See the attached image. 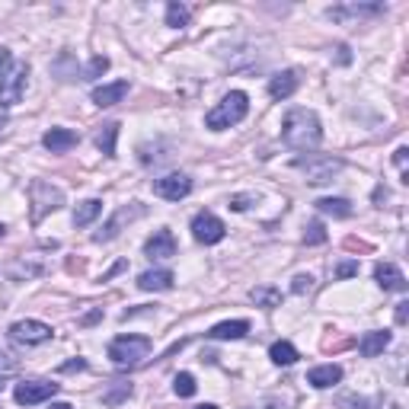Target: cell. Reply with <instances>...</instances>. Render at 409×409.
<instances>
[{
	"label": "cell",
	"mask_w": 409,
	"mask_h": 409,
	"mask_svg": "<svg viewBox=\"0 0 409 409\" xmlns=\"http://www.w3.org/2000/svg\"><path fill=\"white\" fill-rule=\"evenodd\" d=\"M55 393H58V383H51V381H23L13 390V400H16L19 406H36V403L51 400Z\"/></svg>",
	"instance_id": "8992f818"
},
{
	"label": "cell",
	"mask_w": 409,
	"mask_h": 409,
	"mask_svg": "<svg viewBox=\"0 0 409 409\" xmlns=\"http://www.w3.org/2000/svg\"><path fill=\"white\" fill-rule=\"evenodd\" d=\"M390 345V332L387 329H371L361 336V342H358V351H361L364 358H377L383 349Z\"/></svg>",
	"instance_id": "9a60e30c"
},
{
	"label": "cell",
	"mask_w": 409,
	"mask_h": 409,
	"mask_svg": "<svg viewBox=\"0 0 409 409\" xmlns=\"http://www.w3.org/2000/svg\"><path fill=\"white\" fill-rule=\"evenodd\" d=\"M195 409H217V406H211V403H204V406H195Z\"/></svg>",
	"instance_id": "60d3db41"
},
{
	"label": "cell",
	"mask_w": 409,
	"mask_h": 409,
	"mask_svg": "<svg viewBox=\"0 0 409 409\" xmlns=\"http://www.w3.org/2000/svg\"><path fill=\"white\" fill-rule=\"evenodd\" d=\"M10 339L19 345H42L51 339V326L38 323V320H19L10 326Z\"/></svg>",
	"instance_id": "52a82bcc"
},
{
	"label": "cell",
	"mask_w": 409,
	"mask_h": 409,
	"mask_svg": "<svg viewBox=\"0 0 409 409\" xmlns=\"http://www.w3.org/2000/svg\"><path fill=\"white\" fill-rule=\"evenodd\" d=\"M99 214H102V202H99V198H87V202L77 204L74 224H77V227H87V224H93Z\"/></svg>",
	"instance_id": "ffe728a7"
},
{
	"label": "cell",
	"mask_w": 409,
	"mask_h": 409,
	"mask_svg": "<svg viewBox=\"0 0 409 409\" xmlns=\"http://www.w3.org/2000/svg\"><path fill=\"white\" fill-rule=\"evenodd\" d=\"M249 332V323L246 320H224V323L211 326L208 336L211 339H243Z\"/></svg>",
	"instance_id": "d6986e66"
},
{
	"label": "cell",
	"mask_w": 409,
	"mask_h": 409,
	"mask_svg": "<svg viewBox=\"0 0 409 409\" xmlns=\"http://www.w3.org/2000/svg\"><path fill=\"white\" fill-rule=\"evenodd\" d=\"M115 141H119V121H106L96 134V147L102 151V157H115Z\"/></svg>",
	"instance_id": "44dd1931"
},
{
	"label": "cell",
	"mask_w": 409,
	"mask_h": 409,
	"mask_svg": "<svg viewBox=\"0 0 409 409\" xmlns=\"http://www.w3.org/2000/svg\"><path fill=\"white\" fill-rule=\"evenodd\" d=\"M300 166L307 170V179H310L313 185L329 182V179L342 170V163H339V160H320V163H300Z\"/></svg>",
	"instance_id": "e0dca14e"
},
{
	"label": "cell",
	"mask_w": 409,
	"mask_h": 409,
	"mask_svg": "<svg viewBox=\"0 0 409 409\" xmlns=\"http://www.w3.org/2000/svg\"><path fill=\"white\" fill-rule=\"evenodd\" d=\"M26 83H29V67L26 64H13L4 77H0V109H10L23 99Z\"/></svg>",
	"instance_id": "277c9868"
},
{
	"label": "cell",
	"mask_w": 409,
	"mask_h": 409,
	"mask_svg": "<svg viewBox=\"0 0 409 409\" xmlns=\"http://www.w3.org/2000/svg\"><path fill=\"white\" fill-rule=\"evenodd\" d=\"M151 339L147 336H119L112 345H109V361L115 368H134L141 364L147 355H151Z\"/></svg>",
	"instance_id": "3957f363"
},
{
	"label": "cell",
	"mask_w": 409,
	"mask_h": 409,
	"mask_svg": "<svg viewBox=\"0 0 409 409\" xmlns=\"http://www.w3.org/2000/svg\"><path fill=\"white\" fill-rule=\"evenodd\" d=\"M141 211H144V208H141V204H134V208H131V211H128V208H121V211H119V214H115V217H112V221H109V224H106V227H102V230H99V234H96V243H106V240H112V236H115V234H119V227H121V224H125V221H134V217H138V214H141Z\"/></svg>",
	"instance_id": "ac0fdd59"
},
{
	"label": "cell",
	"mask_w": 409,
	"mask_h": 409,
	"mask_svg": "<svg viewBox=\"0 0 409 409\" xmlns=\"http://www.w3.org/2000/svg\"><path fill=\"white\" fill-rule=\"evenodd\" d=\"M253 202H256L253 195H234V198H230V208H234V211H246Z\"/></svg>",
	"instance_id": "d6a6232c"
},
{
	"label": "cell",
	"mask_w": 409,
	"mask_h": 409,
	"mask_svg": "<svg viewBox=\"0 0 409 409\" xmlns=\"http://www.w3.org/2000/svg\"><path fill=\"white\" fill-rule=\"evenodd\" d=\"M6 61H10V51H6V48H0V67H4Z\"/></svg>",
	"instance_id": "f35d334b"
},
{
	"label": "cell",
	"mask_w": 409,
	"mask_h": 409,
	"mask_svg": "<svg viewBox=\"0 0 409 409\" xmlns=\"http://www.w3.org/2000/svg\"><path fill=\"white\" fill-rule=\"evenodd\" d=\"M153 192H157L160 198H166V202H179V198H185L192 192V179L185 176V173H170V176L153 182Z\"/></svg>",
	"instance_id": "ba28073f"
},
{
	"label": "cell",
	"mask_w": 409,
	"mask_h": 409,
	"mask_svg": "<svg viewBox=\"0 0 409 409\" xmlns=\"http://www.w3.org/2000/svg\"><path fill=\"white\" fill-rule=\"evenodd\" d=\"M77 141H80V134L70 131V128H51V131H45L42 144L48 147L51 153H64V151H70Z\"/></svg>",
	"instance_id": "8fae6325"
},
{
	"label": "cell",
	"mask_w": 409,
	"mask_h": 409,
	"mask_svg": "<svg viewBox=\"0 0 409 409\" xmlns=\"http://www.w3.org/2000/svg\"><path fill=\"white\" fill-rule=\"evenodd\" d=\"M141 291H170L173 288V272L170 268H151V272L138 275Z\"/></svg>",
	"instance_id": "5bb4252c"
},
{
	"label": "cell",
	"mask_w": 409,
	"mask_h": 409,
	"mask_svg": "<svg viewBox=\"0 0 409 409\" xmlns=\"http://www.w3.org/2000/svg\"><path fill=\"white\" fill-rule=\"evenodd\" d=\"M339 381H342V368L339 364H320V368H310V374H307V383H313L317 390H326Z\"/></svg>",
	"instance_id": "2e32d148"
},
{
	"label": "cell",
	"mask_w": 409,
	"mask_h": 409,
	"mask_svg": "<svg viewBox=\"0 0 409 409\" xmlns=\"http://www.w3.org/2000/svg\"><path fill=\"white\" fill-rule=\"evenodd\" d=\"M246 112H249L246 93L234 89V93H227L208 115H204V125H208L211 131H224V128H230V125H236V121L246 119Z\"/></svg>",
	"instance_id": "7a4b0ae2"
},
{
	"label": "cell",
	"mask_w": 409,
	"mask_h": 409,
	"mask_svg": "<svg viewBox=\"0 0 409 409\" xmlns=\"http://www.w3.org/2000/svg\"><path fill=\"white\" fill-rule=\"evenodd\" d=\"M83 368H87V361H83V358H74V361L61 364V374H74V371H83Z\"/></svg>",
	"instance_id": "d590c367"
},
{
	"label": "cell",
	"mask_w": 409,
	"mask_h": 409,
	"mask_svg": "<svg viewBox=\"0 0 409 409\" xmlns=\"http://www.w3.org/2000/svg\"><path fill=\"white\" fill-rule=\"evenodd\" d=\"M304 243L307 246H317V243H326V227L320 221H310L304 227Z\"/></svg>",
	"instance_id": "83f0119b"
},
{
	"label": "cell",
	"mask_w": 409,
	"mask_h": 409,
	"mask_svg": "<svg viewBox=\"0 0 409 409\" xmlns=\"http://www.w3.org/2000/svg\"><path fill=\"white\" fill-rule=\"evenodd\" d=\"M51 409H74L70 403H51Z\"/></svg>",
	"instance_id": "ab89813d"
},
{
	"label": "cell",
	"mask_w": 409,
	"mask_h": 409,
	"mask_svg": "<svg viewBox=\"0 0 409 409\" xmlns=\"http://www.w3.org/2000/svg\"><path fill=\"white\" fill-rule=\"evenodd\" d=\"M317 211L323 214H332V217H349L351 214V204L345 198H320L317 202Z\"/></svg>",
	"instance_id": "603a6c76"
},
{
	"label": "cell",
	"mask_w": 409,
	"mask_h": 409,
	"mask_svg": "<svg viewBox=\"0 0 409 409\" xmlns=\"http://www.w3.org/2000/svg\"><path fill=\"white\" fill-rule=\"evenodd\" d=\"M13 371H16V361H13V355L0 351V374H13Z\"/></svg>",
	"instance_id": "836d02e7"
},
{
	"label": "cell",
	"mask_w": 409,
	"mask_h": 409,
	"mask_svg": "<svg viewBox=\"0 0 409 409\" xmlns=\"http://www.w3.org/2000/svg\"><path fill=\"white\" fill-rule=\"evenodd\" d=\"M185 23H189V10H185L182 4H176V0H173V4L166 6V26L179 29V26H185Z\"/></svg>",
	"instance_id": "4316f807"
},
{
	"label": "cell",
	"mask_w": 409,
	"mask_h": 409,
	"mask_svg": "<svg viewBox=\"0 0 409 409\" xmlns=\"http://www.w3.org/2000/svg\"><path fill=\"white\" fill-rule=\"evenodd\" d=\"M374 16V13H383L381 4H368V6H342V10H329L332 19H342V16Z\"/></svg>",
	"instance_id": "484cf974"
},
{
	"label": "cell",
	"mask_w": 409,
	"mask_h": 409,
	"mask_svg": "<svg viewBox=\"0 0 409 409\" xmlns=\"http://www.w3.org/2000/svg\"><path fill=\"white\" fill-rule=\"evenodd\" d=\"M281 138L294 151H313L320 144V138H323L317 112H310V109H291L285 115V121H281Z\"/></svg>",
	"instance_id": "6da1fadb"
},
{
	"label": "cell",
	"mask_w": 409,
	"mask_h": 409,
	"mask_svg": "<svg viewBox=\"0 0 409 409\" xmlns=\"http://www.w3.org/2000/svg\"><path fill=\"white\" fill-rule=\"evenodd\" d=\"M128 396H131V383H128V381H112V387L102 393V403H106V406H119V403H125Z\"/></svg>",
	"instance_id": "cb8c5ba5"
},
{
	"label": "cell",
	"mask_w": 409,
	"mask_h": 409,
	"mask_svg": "<svg viewBox=\"0 0 409 409\" xmlns=\"http://www.w3.org/2000/svg\"><path fill=\"white\" fill-rule=\"evenodd\" d=\"M125 93H128V80L102 83V87H96V89H93V102H96L99 109H106V106H115V102L125 99Z\"/></svg>",
	"instance_id": "7c38bea8"
},
{
	"label": "cell",
	"mask_w": 409,
	"mask_h": 409,
	"mask_svg": "<svg viewBox=\"0 0 409 409\" xmlns=\"http://www.w3.org/2000/svg\"><path fill=\"white\" fill-rule=\"evenodd\" d=\"M406 153H409L406 147H396V153H393V163L403 170V179H406Z\"/></svg>",
	"instance_id": "8d00e7d4"
},
{
	"label": "cell",
	"mask_w": 409,
	"mask_h": 409,
	"mask_svg": "<svg viewBox=\"0 0 409 409\" xmlns=\"http://www.w3.org/2000/svg\"><path fill=\"white\" fill-rule=\"evenodd\" d=\"M345 246H349V249H368V243H361V240H355V236H349V240H345Z\"/></svg>",
	"instance_id": "74e56055"
},
{
	"label": "cell",
	"mask_w": 409,
	"mask_h": 409,
	"mask_svg": "<svg viewBox=\"0 0 409 409\" xmlns=\"http://www.w3.org/2000/svg\"><path fill=\"white\" fill-rule=\"evenodd\" d=\"M109 70V58H102V55H96L93 61H89V67H87V80H96L99 74H106Z\"/></svg>",
	"instance_id": "f546056e"
},
{
	"label": "cell",
	"mask_w": 409,
	"mask_h": 409,
	"mask_svg": "<svg viewBox=\"0 0 409 409\" xmlns=\"http://www.w3.org/2000/svg\"><path fill=\"white\" fill-rule=\"evenodd\" d=\"M351 275H358V262H339V268H336V278H351Z\"/></svg>",
	"instance_id": "1f68e13d"
},
{
	"label": "cell",
	"mask_w": 409,
	"mask_h": 409,
	"mask_svg": "<svg viewBox=\"0 0 409 409\" xmlns=\"http://www.w3.org/2000/svg\"><path fill=\"white\" fill-rule=\"evenodd\" d=\"M291 291H294V294H307V291H313V278H310V275H294Z\"/></svg>",
	"instance_id": "4dcf8cb0"
},
{
	"label": "cell",
	"mask_w": 409,
	"mask_h": 409,
	"mask_svg": "<svg viewBox=\"0 0 409 409\" xmlns=\"http://www.w3.org/2000/svg\"><path fill=\"white\" fill-rule=\"evenodd\" d=\"M268 358H272L275 364H294L298 361V349H294L291 342H288V339H278V342L272 345V349H268Z\"/></svg>",
	"instance_id": "7402d4cb"
},
{
	"label": "cell",
	"mask_w": 409,
	"mask_h": 409,
	"mask_svg": "<svg viewBox=\"0 0 409 409\" xmlns=\"http://www.w3.org/2000/svg\"><path fill=\"white\" fill-rule=\"evenodd\" d=\"M6 234V227H4V224H0V236H4Z\"/></svg>",
	"instance_id": "b9f144b4"
},
{
	"label": "cell",
	"mask_w": 409,
	"mask_h": 409,
	"mask_svg": "<svg viewBox=\"0 0 409 409\" xmlns=\"http://www.w3.org/2000/svg\"><path fill=\"white\" fill-rule=\"evenodd\" d=\"M173 390H176V396H192V393H195V377H192L189 371L176 374V381H173Z\"/></svg>",
	"instance_id": "f1b7e54d"
},
{
	"label": "cell",
	"mask_w": 409,
	"mask_h": 409,
	"mask_svg": "<svg viewBox=\"0 0 409 409\" xmlns=\"http://www.w3.org/2000/svg\"><path fill=\"white\" fill-rule=\"evenodd\" d=\"M298 83H300L298 70H281V74H275L272 80H268V96H272V99H288V96L298 89Z\"/></svg>",
	"instance_id": "4fadbf2b"
},
{
	"label": "cell",
	"mask_w": 409,
	"mask_h": 409,
	"mask_svg": "<svg viewBox=\"0 0 409 409\" xmlns=\"http://www.w3.org/2000/svg\"><path fill=\"white\" fill-rule=\"evenodd\" d=\"M144 253L151 256V259H170V256H176V236L166 227L153 230V236L144 243Z\"/></svg>",
	"instance_id": "9c48e42d"
},
{
	"label": "cell",
	"mask_w": 409,
	"mask_h": 409,
	"mask_svg": "<svg viewBox=\"0 0 409 409\" xmlns=\"http://www.w3.org/2000/svg\"><path fill=\"white\" fill-rule=\"evenodd\" d=\"M224 234H227L224 221H221V217H214L211 211H198V214L192 217V236H195L198 243H204V246H211V243H221Z\"/></svg>",
	"instance_id": "5b68a950"
},
{
	"label": "cell",
	"mask_w": 409,
	"mask_h": 409,
	"mask_svg": "<svg viewBox=\"0 0 409 409\" xmlns=\"http://www.w3.org/2000/svg\"><path fill=\"white\" fill-rule=\"evenodd\" d=\"M249 298H253L256 307H278L281 304V291H278V288H253V291H249Z\"/></svg>",
	"instance_id": "d4e9b609"
},
{
	"label": "cell",
	"mask_w": 409,
	"mask_h": 409,
	"mask_svg": "<svg viewBox=\"0 0 409 409\" xmlns=\"http://www.w3.org/2000/svg\"><path fill=\"white\" fill-rule=\"evenodd\" d=\"M406 320H409V300H400L396 304V323L406 326Z\"/></svg>",
	"instance_id": "e575fe53"
},
{
	"label": "cell",
	"mask_w": 409,
	"mask_h": 409,
	"mask_svg": "<svg viewBox=\"0 0 409 409\" xmlns=\"http://www.w3.org/2000/svg\"><path fill=\"white\" fill-rule=\"evenodd\" d=\"M374 278L383 291H406V275H403L393 262H377Z\"/></svg>",
	"instance_id": "30bf717a"
}]
</instances>
